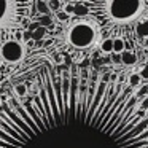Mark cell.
<instances>
[{
    "label": "cell",
    "instance_id": "7402d4cb",
    "mask_svg": "<svg viewBox=\"0 0 148 148\" xmlns=\"http://www.w3.org/2000/svg\"><path fill=\"white\" fill-rule=\"evenodd\" d=\"M143 5H145V7H148V0H143Z\"/></svg>",
    "mask_w": 148,
    "mask_h": 148
},
{
    "label": "cell",
    "instance_id": "8992f818",
    "mask_svg": "<svg viewBox=\"0 0 148 148\" xmlns=\"http://www.w3.org/2000/svg\"><path fill=\"white\" fill-rule=\"evenodd\" d=\"M119 58H121V64L124 65H135L137 64V56H135L134 51H123L121 54H119Z\"/></svg>",
    "mask_w": 148,
    "mask_h": 148
},
{
    "label": "cell",
    "instance_id": "9c48e42d",
    "mask_svg": "<svg viewBox=\"0 0 148 148\" xmlns=\"http://www.w3.org/2000/svg\"><path fill=\"white\" fill-rule=\"evenodd\" d=\"M34 2H35V8H37V11H38V13L42 14V16H46V14L51 13L45 0H34Z\"/></svg>",
    "mask_w": 148,
    "mask_h": 148
},
{
    "label": "cell",
    "instance_id": "52a82bcc",
    "mask_svg": "<svg viewBox=\"0 0 148 148\" xmlns=\"http://www.w3.org/2000/svg\"><path fill=\"white\" fill-rule=\"evenodd\" d=\"M135 34L138 38H148V19H142L135 26Z\"/></svg>",
    "mask_w": 148,
    "mask_h": 148
},
{
    "label": "cell",
    "instance_id": "d6986e66",
    "mask_svg": "<svg viewBox=\"0 0 148 148\" xmlns=\"http://www.w3.org/2000/svg\"><path fill=\"white\" fill-rule=\"evenodd\" d=\"M138 75H140L142 80H148V65H145V67L138 72Z\"/></svg>",
    "mask_w": 148,
    "mask_h": 148
},
{
    "label": "cell",
    "instance_id": "6da1fadb",
    "mask_svg": "<svg viewBox=\"0 0 148 148\" xmlns=\"http://www.w3.org/2000/svg\"><path fill=\"white\" fill-rule=\"evenodd\" d=\"M134 88L107 75L86 81L75 65H46L34 96L0 103V148H148V110Z\"/></svg>",
    "mask_w": 148,
    "mask_h": 148
},
{
    "label": "cell",
    "instance_id": "4fadbf2b",
    "mask_svg": "<svg viewBox=\"0 0 148 148\" xmlns=\"http://www.w3.org/2000/svg\"><path fill=\"white\" fill-rule=\"evenodd\" d=\"M140 83H142L140 75H138V73H132V75H129V77H127V83H126V84H129L131 88H137V86H140Z\"/></svg>",
    "mask_w": 148,
    "mask_h": 148
},
{
    "label": "cell",
    "instance_id": "277c9868",
    "mask_svg": "<svg viewBox=\"0 0 148 148\" xmlns=\"http://www.w3.org/2000/svg\"><path fill=\"white\" fill-rule=\"evenodd\" d=\"M65 38L70 46L77 49H88L96 45L99 38V29L96 23L89 21H75L69 26L65 32Z\"/></svg>",
    "mask_w": 148,
    "mask_h": 148
},
{
    "label": "cell",
    "instance_id": "3957f363",
    "mask_svg": "<svg viewBox=\"0 0 148 148\" xmlns=\"http://www.w3.org/2000/svg\"><path fill=\"white\" fill-rule=\"evenodd\" d=\"M34 0H0V43L26 29Z\"/></svg>",
    "mask_w": 148,
    "mask_h": 148
},
{
    "label": "cell",
    "instance_id": "ffe728a7",
    "mask_svg": "<svg viewBox=\"0 0 148 148\" xmlns=\"http://www.w3.org/2000/svg\"><path fill=\"white\" fill-rule=\"evenodd\" d=\"M112 62H113V64H119V62H121V58H119V54H116V53H112Z\"/></svg>",
    "mask_w": 148,
    "mask_h": 148
},
{
    "label": "cell",
    "instance_id": "8fae6325",
    "mask_svg": "<svg viewBox=\"0 0 148 148\" xmlns=\"http://www.w3.org/2000/svg\"><path fill=\"white\" fill-rule=\"evenodd\" d=\"M126 49V43L123 38H113V53H116V54H121L123 51Z\"/></svg>",
    "mask_w": 148,
    "mask_h": 148
},
{
    "label": "cell",
    "instance_id": "2e32d148",
    "mask_svg": "<svg viewBox=\"0 0 148 148\" xmlns=\"http://www.w3.org/2000/svg\"><path fill=\"white\" fill-rule=\"evenodd\" d=\"M56 19L59 21V23H69V19H70V14L69 13H65L64 10H59V11H56Z\"/></svg>",
    "mask_w": 148,
    "mask_h": 148
},
{
    "label": "cell",
    "instance_id": "7a4b0ae2",
    "mask_svg": "<svg viewBox=\"0 0 148 148\" xmlns=\"http://www.w3.org/2000/svg\"><path fill=\"white\" fill-rule=\"evenodd\" d=\"M89 14L110 26H126L142 16L145 10L143 0H89Z\"/></svg>",
    "mask_w": 148,
    "mask_h": 148
},
{
    "label": "cell",
    "instance_id": "9a60e30c",
    "mask_svg": "<svg viewBox=\"0 0 148 148\" xmlns=\"http://www.w3.org/2000/svg\"><path fill=\"white\" fill-rule=\"evenodd\" d=\"M14 92H16V97H24V96H27V86H26L24 83L16 84V88H14Z\"/></svg>",
    "mask_w": 148,
    "mask_h": 148
},
{
    "label": "cell",
    "instance_id": "ba28073f",
    "mask_svg": "<svg viewBox=\"0 0 148 148\" xmlns=\"http://www.w3.org/2000/svg\"><path fill=\"white\" fill-rule=\"evenodd\" d=\"M72 14L80 16V18H84V16L89 14V8H88L84 3H75L73 5V13H72Z\"/></svg>",
    "mask_w": 148,
    "mask_h": 148
},
{
    "label": "cell",
    "instance_id": "5b68a950",
    "mask_svg": "<svg viewBox=\"0 0 148 148\" xmlns=\"http://www.w3.org/2000/svg\"><path fill=\"white\" fill-rule=\"evenodd\" d=\"M24 58V46L19 40H5L2 45H0V59L8 64H16L21 62Z\"/></svg>",
    "mask_w": 148,
    "mask_h": 148
},
{
    "label": "cell",
    "instance_id": "30bf717a",
    "mask_svg": "<svg viewBox=\"0 0 148 148\" xmlns=\"http://www.w3.org/2000/svg\"><path fill=\"white\" fill-rule=\"evenodd\" d=\"M100 51L103 54H112L113 53V38H105L100 43Z\"/></svg>",
    "mask_w": 148,
    "mask_h": 148
},
{
    "label": "cell",
    "instance_id": "e0dca14e",
    "mask_svg": "<svg viewBox=\"0 0 148 148\" xmlns=\"http://www.w3.org/2000/svg\"><path fill=\"white\" fill-rule=\"evenodd\" d=\"M134 94H135V97H137L138 100H140V99H143L145 96H148V84H143L142 88H138V89L135 91Z\"/></svg>",
    "mask_w": 148,
    "mask_h": 148
},
{
    "label": "cell",
    "instance_id": "7c38bea8",
    "mask_svg": "<svg viewBox=\"0 0 148 148\" xmlns=\"http://www.w3.org/2000/svg\"><path fill=\"white\" fill-rule=\"evenodd\" d=\"M46 5H48L51 13H56V11L62 10V0H46Z\"/></svg>",
    "mask_w": 148,
    "mask_h": 148
},
{
    "label": "cell",
    "instance_id": "ac0fdd59",
    "mask_svg": "<svg viewBox=\"0 0 148 148\" xmlns=\"http://www.w3.org/2000/svg\"><path fill=\"white\" fill-rule=\"evenodd\" d=\"M138 107H140L142 110H145V112H147V110H148V96H145L143 99H140V102H138Z\"/></svg>",
    "mask_w": 148,
    "mask_h": 148
},
{
    "label": "cell",
    "instance_id": "5bb4252c",
    "mask_svg": "<svg viewBox=\"0 0 148 148\" xmlns=\"http://www.w3.org/2000/svg\"><path fill=\"white\" fill-rule=\"evenodd\" d=\"M46 35V27L45 26H38L35 29V32L32 34V40H42Z\"/></svg>",
    "mask_w": 148,
    "mask_h": 148
},
{
    "label": "cell",
    "instance_id": "44dd1931",
    "mask_svg": "<svg viewBox=\"0 0 148 148\" xmlns=\"http://www.w3.org/2000/svg\"><path fill=\"white\" fill-rule=\"evenodd\" d=\"M64 11H65V13H69V14L73 13V5H67V7L64 8Z\"/></svg>",
    "mask_w": 148,
    "mask_h": 148
},
{
    "label": "cell",
    "instance_id": "603a6c76",
    "mask_svg": "<svg viewBox=\"0 0 148 148\" xmlns=\"http://www.w3.org/2000/svg\"><path fill=\"white\" fill-rule=\"evenodd\" d=\"M45 2H46V0H45Z\"/></svg>",
    "mask_w": 148,
    "mask_h": 148
}]
</instances>
